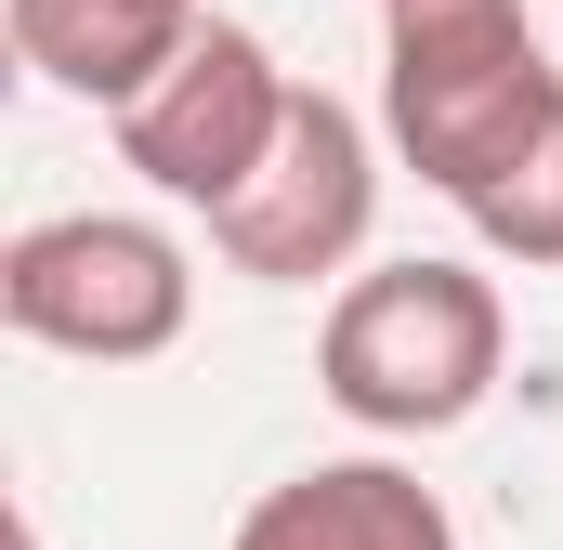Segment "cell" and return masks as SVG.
I'll return each mask as SVG.
<instances>
[{"mask_svg":"<svg viewBox=\"0 0 563 550\" xmlns=\"http://www.w3.org/2000/svg\"><path fill=\"white\" fill-rule=\"evenodd\" d=\"M0 315H13V341H40V354L144 367V354L184 341L197 263H184L157 223H132V210H40V223H13V250H0Z\"/></svg>","mask_w":563,"mask_h":550,"instance_id":"obj_3","label":"cell"},{"mask_svg":"<svg viewBox=\"0 0 563 550\" xmlns=\"http://www.w3.org/2000/svg\"><path fill=\"white\" fill-rule=\"evenodd\" d=\"M498 367H511L498 275L445 263V250L341 275V301H328V328H314V394L354 419V432H380V446L459 432V419L498 394Z\"/></svg>","mask_w":563,"mask_h":550,"instance_id":"obj_1","label":"cell"},{"mask_svg":"<svg viewBox=\"0 0 563 550\" xmlns=\"http://www.w3.org/2000/svg\"><path fill=\"white\" fill-rule=\"evenodd\" d=\"M288 79L276 53L236 26V13H210L157 79H144L132 106H119V157H132L157 197H184V210H223L263 157H276V132H288Z\"/></svg>","mask_w":563,"mask_h":550,"instance_id":"obj_5","label":"cell"},{"mask_svg":"<svg viewBox=\"0 0 563 550\" xmlns=\"http://www.w3.org/2000/svg\"><path fill=\"white\" fill-rule=\"evenodd\" d=\"M236 550H459V525L407 459H314L236 512Z\"/></svg>","mask_w":563,"mask_h":550,"instance_id":"obj_6","label":"cell"},{"mask_svg":"<svg viewBox=\"0 0 563 550\" xmlns=\"http://www.w3.org/2000/svg\"><path fill=\"white\" fill-rule=\"evenodd\" d=\"M367 223H380V132H367L341 92L301 79L276 157L210 210V250L236 275H263V288H314V275H341L367 250Z\"/></svg>","mask_w":563,"mask_h":550,"instance_id":"obj_4","label":"cell"},{"mask_svg":"<svg viewBox=\"0 0 563 550\" xmlns=\"http://www.w3.org/2000/svg\"><path fill=\"white\" fill-rule=\"evenodd\" d=\"M472 237H485L498 263L563 275V106H551V132H538L498 184H485V197H472Z\"/></svg>","mask_w":563,"mask_h":550,"instance_id":"obj_8","label":"cell"},{"mask_svg":"<svg viewBox=\"0 0 563 550\" xmlns=\"http://www.w3.org/2000/svg\"><path fill=\"white\" fill-rule=\"evenodd\" d=\"M197 26H210V0H13V66L119 119Z\"/></svg>","mask_w":563,"mask_h":550,"instance_id":"obj_7","label":"cell"},{"mask_svg":"<svg viewBox=\"0 0 563 550\" xmlns=\"http://www.w3.org/2000/svg\"><path fill=\"white\" fill-rule=\"evenodd\" d=\"M563 66L538 53L525 0H380V132L432 197H485L551 132Z\"/></svg>","mask_w":563,"mask_h":550,"instance_id":"obj_2","label":"cell"}]
</instances>
